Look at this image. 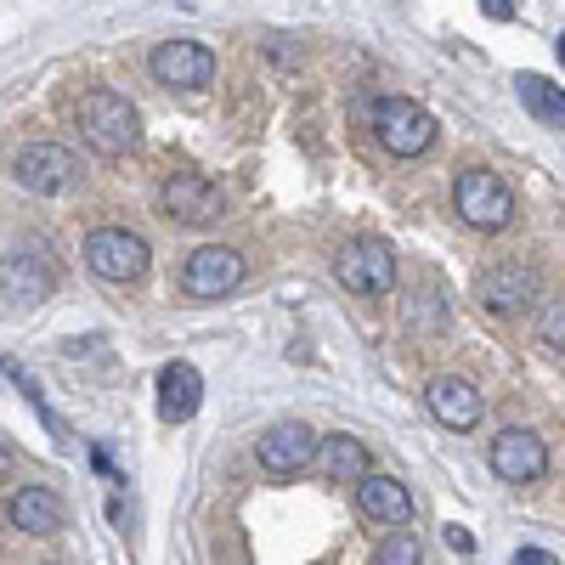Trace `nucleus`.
<instances>
[{
    "instance_id": "obj_15",
    "label": "nucleus",
    "mask_w": 565,
    "mask_h": 565,
    "mask_svg": "<svg viewBox=\"0 0 565 565\" xmlns=\"http://www.w3.org/2000/svg\"><path fill=\"white\" fill-rule=\"evenodd\" d=\"M356 509L367 514V521H380V526H407L413 521V492L396 481V476H367L356 481Z\"/></svg>"
},
{
    "instance_id": "obj_22",
    "label": "nucleus",
    "mask_w": 565,
    "mask_h": 565,
    "mask_svg": "<svg viewBox=\"0 0 565 565\" xmlns=\"http://www.w3.org/2000/svg\"><path fill=\"white\" fill-rule=\"evenodd\" d=\"M509 565H559V559H554L548 548H521V554H514Z\"/></svg>"
},
{
    "instance_id": "obj_24",
    "label": "nucleus",
    "mask_w": 565,
    "mask_h": 565,
    "mask_svg": "<svg viewBox=\"0 0 565 565\" xmlns=\"http://www.w3.org/2000/svg\"><path fill=\"white\" fill-rule=\"evenodd\" d=\"M447 543H452L458 554H469V548H476V537H469V526H447Z\"/></svg>"
},
{
    "instance_id": "obj_17",
    "label": "nucleus",
    "mask_w": 565,
    "mask_h": 565,
    "mask_svg": "<svg viewBox=\"0 0 565 565\" xmlns=\"http://www.w3.org/2000/svg\"><path fill=\"white\" fill-rule=\"evenodd\" d=\"M311 463H317L334 487H356V481L367 476V447H362L356 436H328V441H317Z\"/></svg>"
},
{
    "instance_id": "obj_13",
    "label": "nucleus",
    "mask_w": 565,
    "mask_h": 565,
    "mask_svg": "<svg viewBox=\"0 0 565 565\" xmlns=\"http://www.w3.org/2000/svg\"><path fill=\"white\" fill-rule=\"evenodd\" d=\"M424 402H430V413L447 424V430H476L481 407H487L481 391H476V380H463V373H441V380H430Z\"/></svg>"
},
{
    "instance_id": "obj_4",
    "label": "nucleus",
    "mask_w": 565,
    "mask_h": 565,
    "mask_svg": "<svg viewBox=\"0 0 565 565\" xmlns=\"http://www.w3.org/2000/svg\"><path fill=\"white\" fill-rule=\"evenodd\" d=\"M452 204L476 232H503L514 221V186L498 170H463L452 186Z\"/></svg>"
},
{
    "instance_id": "obj_12",
    "label": "nucleus",
    "mask_w": 565,
    "mask_h": 565,
    "mask_svg": "<svg viewBox=\"0 0 565 565\" xmlns=\"http://www.w3.org/2000/svg\"><path fill=\"white\" fill-rule=\"evenodd\" d=\"M487 458H492V476L498 481H514V487L537 481L543 469H548V447L537 441V430H503Z\"/></svg>"
},
{
    "instance_id": "obj_20",
    "label": "nucleus",
    "mask_w": 565,
    "mask_h": 565,
    "mask_svg": "<svg viewBox=\"0 0 565 565\" xmlns=\"http://www.w3.org/2000/svg\"><path fill=\"white\" fill-rule=\"evenodd\" d=\"M373 565H424V548H418V537L413 532H391L380 548H373Z\"/></svg>"
},
{
    "instance_id": "obj_10",
    "label": "nucleus",
    "mask_w": 565,
    "mask_h": 565,
    "mask_svg": "<svg viewBox=\"0 0 565 565\" xmlns=\"http://www.w3.org/2000/svg\"><path fill=\"white\" fill-rule=\"evenodd\" d=\"M159 204H164V215H175L181 226H210V221H221V186L215 181H204V175H170L164 181V193H159Z\"/></svg>"
},
{
    "instance_id": "obj_25",
    "label": "nucleus",
    "mask_w": 565,
    "mask_h": 565,
    "mask_svg": "<svg viewBox=\"0 0 565 565\" xmlns=\"http://www.w3.org/2000/svg\"><path fill=\"white\" fill-rule=\"evenodd\" d=\"M7 469H12V452H7V441H0V476H7Z\"/></svg>"
},
{
    "instance_id": "obj_2",
    "label": "nucleus",
    "mask_w": 565,
    "mask_h": 565,
    "mask_svg": "<svg viewBox=\"0 0 565 565\" xmlns=\"http://www.w3.org/2000/svg\"><path fill=\"white\" fill-rule=\"evenodd\" d=\"M373 136H380L385 153L418 159V153L436 148V119H430V108H418L413 97H380V103H373Z\"/></svg>"
},
{
    "instance_id": "obj_26",
    "label": "nucleus",
    "mask_w": 565,
    "mask_h": 565,
    "mask_svg": "<svg viewBox=\"0 0 565 565\" xmlns=\"http://www.w3.org/2000/svg\"><path fill=\"white\" fill-rule=\"evenodd\" d=\"M554 52H559V68H565V34H559V40H554Z\"/></svg>"
},
{
    "instance_id": "obj_5",
    "label": "nucleus",
    "mask_w": 565,
    "mask_h": 565,
    "mask_svg": "<svg viewBox=\"0 0 565 565\" xmlns=\"http://www.w3.org/2000/svg\"><path fill=\"white\" fill-rule=\"evenodd\" d=\"M12 175L34 199H63V193L79 186V159L63 148V141H34V148H23L12 159Z\"/></svg>"
},
{
    "instance_id": "obj_6",
    "label": "nucleus",
    "mask_w": 565,
    "mask_h": 565,
    "mask_svg": "<svg viewBox=\"0 0 565 565\" xmlns=\"http://www.w3.org/2000/svg\"><path fill=\"white\" fill-rule=\"evenodd\" d=\"M334 277L351 295H391L396 289V249L385 238H351L334 260Z\"/></svg>"
},
{
    "instance_id": "obj_9",
    "label": "nucleus",
    "mask_w": 565,
    "mask_h": 565,
    "mask_svg": "<svg viewBox=\"0 0 565 565\" xmlns=\"http://www.w3.org/2000/svg\"><path fill=\"white\" fill-rule=\"evenodd\" d=\"M476 295H481V306L498 311V317L521 311V306L537 300V266H526V260H498V266H487V271L476 277Z\"/></svg>"
},
{
    "instance_id": "obj_19",
    "label": "nucleus",
    "mask_w": 565,
    "mask_h": 565,
    "mask_svg": "<svg viewBox=\"0 0 565 565\" xmlns=\"http://www.w3.org/2000/svg\"><path fill=\"white\" fill-rule=\"evenodd\" d=\"M0 289H7L12 306H40L45 295H52V271L34 266L29 255H12L7 266H0Z\"/></svg>"
},
{
    "instance_id": "obj_14",
    "label": "nucleus",
    "mask_w": 565,
    "mask_h": 565,
    "mask_svg": "<svg viewBox=\"0 0 565 565\" xmlns=\"http://www.w3.org/2000/svg\"><path fill=\"white\" fill-rule=\"evenodd\" d=\"M7 521L18 532H29V537H57L68 526V509H63V498L52 487H18L12 503H7Z\"/></svg>"
},
{
    "instance_id": "obj_21",
    "label": "nucleus",
    "mask_w": 565,
    "mask_h": 565,
    "mask_svg": "<svg viewBox=\"0 0 565 565\" xmlns=\"http://www.w3.org/2000/svg\"><path fill=\"white\" fill-rule=\"evenodd\" d=\"M543 340H548L554 351H565V300L548 306V317H543Z\"/></svg>"
},
{
    "instance_id": "obj_18",
    "label": "nucleus",
    "mask_w": 565,
    "mask_h": 565,
    "mask_svg": "<svg viewBox=\"0 0 565 565\" xmlns=\"http://www.w3.org/2000/svg\"><path fill=\"white\" fill-rule=\"evenodd\" d=\"M514 97L526 103V114H532L537 125L565 130V85H554V79H543V74H521V79H514Z\"/></svg>"
},
{
    "instance_id": "obj_23",
    "label": "nucleus",
    "mask_w": 565,
    "mask_h": 565,
    "mask_svg": "<svg viewBox=\"0 0 565 565\" xmlns=\"http://www.w3.org/2000/svg\"><path fill=\"white\" fill-rule=\"evenodd\" d=\"M481 12L498 18V23H509V18H514V0H481Z\"/></svg>"
},
{
    "instance_id": "obj_7",
    "label": "nucleus",
    "mask_w": 565,
    "mask_h": 565,
    "mask_svg": "<svg viewBox=\"0 0 565 565\" xmlns=\"http://www.w3.org/2000/svg\"><path fill=\"white\" fill-rule=\"evenodd\" d=\"M181 282H186V295H199V300H221L244 282V255L226 249V244H204V249L186 255Z\"/></svg>"
},
{
    "instance_id": "obj_11",
    "label": "nucleus",
    "mask_w": 565,
    "mask_h": 565,
    "mask_svg": "<svg viewBox=\"0 0 565 565\" xmlns=\"http://www.w3.org/2000/svg\"><path fill=\"white\" fill-rule=\"evenodd\" d=\"M311 452H317V436H311V424H300V418L271 424V430L260 436V447H255L266 476H300V469L311 463Z\"/></svg>"
},
{
    "instance_id": "obj_8",
    "label": "nucleus",
    "mask_w": 565,
    "mask_h": 565,
    "mask_svg": "<svg viewBox=\"0 0 565 565\" xmlns=\"http://www.w3.org/2000/svg\"><path fill=\"white\" fill-rule=\"evenodd\" d=\"M148 68H153V79L170 85V90H199V85L215 79V57L204 52L199 40H164V45H153Z\"/></svg>"
},
{
    "instance_id": "obj_16",
    "label": "nucleus",
    "mask_w": 565,
    "mask_h": 565,
    "mask_svg": "<svg viewBox=\"0 0 565 565\" xmlns=\"http://www.w3.org/2000/svg\"><path fill=\"white\" fill-rule=\"evenodd\" d=\"M204 407V373L193 362H170L159 373V418L164 424H186Z\"/></svg>"
},
{
    "instance_id": "obj_1",
    "label": "nucleus",
    "mask_w": 565,
    "mask_h": 565,
    "mask_svg": "<svg viewBox=\"0 0 565 565\" xmlns=\"http://www.w3.org/2000/svg\"><path fill=\"white\" fill-rule=\"evenodd\" d=\"M79 136H85L103 159L130 153V148H136V136H141L136 103H130V97H119V90H108V85L85 90V103H79Z\"/></svg>"
},
{
    "instance_id": "obj_3",
    "label": "nucleus",
    "mask_w": 565,
    "mask_h": 565,
    "mask_svg": "<svg viewBox=\"0 0 565 565\" xmlns=\"http://www.w3.org/2000/svg\"><path fill=\"white\" fill-rule=\"evenodd\" d=\"M85 266L97 271L103 282H141L148 277V266H153V249H148V238H136V232H125V226H97L85 238Z\"/></svg>"
}]
</instances>
